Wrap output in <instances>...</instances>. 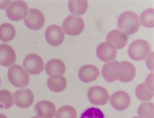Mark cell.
<instances>
[{
	"label": "cell",
	"mask_w": 154,
	"mask_h": 118,
	"mask_svg": "<svg viewBox=\"0 0 154 118\" xmlns=\"http://www.w3.org/2000/svg\"><path fill=\"white\" fill-rule=\"evenodd\" d=\"M29 7L26 2L22 0L13 1L6 9L8 18L13 22H20L24 20L28 14Z\"/></svg>",
	"instance_id": "cell-4"
},
{
	"label": "cell",
	"mask_w": 154,
	"mask_h": 118,
	"mask_svg": "<svg viewBox=\"0 0 154 118\" xmlns=\"http://www.w3.org/2000/svg\"><path fill=\"white\" fill-rule=\"evenodd\" d=\"M100 74L99 69L94 65L87 64L81 67L78 72V77L83 83H89L98 78Z\"/></svg>",
	"instance_id": "cell-16"
},
{
	"label": "cell",
	"mask_w": 154,
	"mask_h": 118,
	"mask_svg": "<svg viewBox=\"0 0 154 118\" xmlns=\"http://www.w3.org/2000/svg\"><path fill=\"white\" fill-rule=\"evenodd\" d=\"M131 97L124 91H118L109 97L111 107L117 111H124L131 104Z\"/></svg>",
	"instance_id": "cell-12"
},
{
	"label": "cell",
	"mask_w": 154,
	"mask_h": 118,
	"mask_svg": "<svg viewBox=\"0 0 154 118\" xmlns=\"http://www.w3.org/2000/svg\"><path fill=\"white\" fill-rule=\"evenodd\" d=\"M8 79L16 88H25L29 83V75L23 67L14 64L8 69Z\"/></svg>",
	"instance_id": "cell-2"
},
{
	"label": "cell",
	"mask_w": 154,
	"mask_h": 118,
	"mask_svg": "<svg viewBox=\"0 0 154 118\" xmlns=\"http://www.w3.org/2000/svg\"><path fill=\"white\" fill-rule=\"evenodd\" d=\"M47 86L51 92L60 93L66 89L67 86V80L63 75H54L48 77Z\"/></svg>",
	"instance_id": "cell-19"
},
{
	"label": "cell",
	"mask_w": 154,
	"mask_h": 118,
	"mask_svg": "<svg viewBox=\"0 0 154 118\" xmlns=\"http://www.w3.org/2000/svg\"><path fill=\"white\" fill-rule=\"evenodd\" d=\"M31 118H40V117H38L37 116H35V117H31Z\"/></svg>",
	"instance_id": "cell-33"
},
{
	"label": "cell",
	"mask_w": 154,
	"mask_h": 118,
	"mask_svg": "<svg viewBox=\"0 0 154 118\" xmlns=\"http://www.w3.org/2000/svg\"><path fill=\"white\" fill-rule=\"evenodd\" d=\"M139 21L141 26L146 28L152 29L154 27V9L149 8L144 10L139 16Z\"/></svg>",
	"instance_id": "cell-24"
},
{
	"label": "cell",
	"mask_w": 154,
	"mask_h": 118,
	"mask_svg": "<svg viewBox=\"0 0 154 118\" xmlns=\"http://www.w3.org/2000/svg\"><path fill=\"white\" fill-rule=\"evenodd\" d=\"M132 118H139V117L137 116V117H132Z\"/></svg>",
	"instance_id": "cell-34"
},
{
	"label": "cell",
	"mask_w": 154,
	"mask_h": 118,
	"mask_svg": "<svg viewBox=\"0 0 154 118\" xmlns=\"http://www.w3.org/2000/svg\"><path fill=\"white\" fill-rule=\"evenodd\" d=\"M107 42L111 44L116 50H121L127 45L128 36L120 29H114L108 33Z\"/></svg>",
	"instance_id": "cell-17"
},
{
	"label": "cell",
	"mask_w": 154,
	"mask_h": 118,
	"mask_svg": "<svg viewBox=\"0 0 154 118\" xmlns=\"http://www.w3.org/2000/svg\"><path fill=\"white\" fill-rule=\"evenodd\" d=\"M118 64V61L113 60L103 65L101 73L105 81L108 83H112L117 80L116 68Z\"/></svg>",
	"instance_id": "cell-20"
},
{
	"label": "cell",
	"mask_w": 154,
	"mask_h": 118,
	"mask_svg": "<svg viewBox=\"0 0 154 118\" xmlns=\"http://www.w3.org/2000/svg\"><path fill=\"white\" fill-rule=\"evenodd\" d=\"M11 3V1L8 0V1H5V0H0V10L1 9H7L8 6L9 5V4Z\"/></svg>",
	"instance_id": "cell-31"
},
{
	"label": "cell",
	"mask_w": 154,
	"mask_h": 118,
	"mask_svg": "<svg viewBox=\"0 0 154 118\" xmlns=\"http://www.w3.org/2000/svg\"><path fill=\"white\" fill-rule=\"evenodd\" d=\"M44 70L48 76L63 75L66 71V66L63 60L59 59H51L44 65Z\"/></svg>",
	"instance_id": "cell-18"
},
{
	"label": "cell",
	"mask_w": 154,
	"mask_h": 118,
	"mask_svg": "<svg viewBox=\"0 0 154 118\" xmlns=\"http://www.w3.org/2000/svg\"><path fill=\"white\" fill-rule=\"evenodd\" d=\"M117 26L119 29L125 32L128 36L135 34L139 31L140 26L139 16L134 12L125 11L120 15Z\"/></svg>",
	"instance_id": "cell-1"
},
{
	"label": "cell",
	"mask_w": 154,
	"mask_h": 118,
	"mask_svg": "<svg viewBox=\"0 0 154 118\" xmlns=\"http://www.w3.org/2000/svg\"><path fill=\"white\" fill-rule=\"evenodd\" d=\"M17 60V54L14 49L7 44H0V65L3 67H10Z\"/></svg>",
	"instance_id": "cell-15"
},
{
	"label": "cell",
	"mask_w": 154,
	"mask_h": 118,
	"mask_svg": "<svg viewBox=\"0 0 154 118\" xmlns=\"http://www.w3.org/2000/svg\"><path fill=\"white\" fill-rule=\"evenodd\" d=\"M137 99L143 102H148L153 98L154 89L149 87L145 83L138 85L135 89Z\"/></svg>",
	"instance_id": "cell-22"
},
{
	"label": "cell",
	"mask_w": 154,
	"mask_h": 118,
	"mask_svg": "<svg viewBox=\"0 0 154 118\" xmlns=\"http://www.w3.org/2000/svg\"><path fill=\"white\" fill-rule=\"evenodd\" d=\"M23 68L30 75H38L44 69V62L41 56L35 53L27 55L23 61Z\"/></svg>",
	"instance_id": "cell-6"
},
{
	"label": "cell",
	"mask_w": 154,
	"mask_h": 118,
	"mask_svg": "<svg viewBox=\"0 0 154 118\" xmlns=\"http://www.w3.org/2000/svg\"><path fill=\"white\" fill-rule=\"evenodd\" d=\"M55 117V118H77L78 113L74 107L70 105H64L59 108Z\"/></svg>",
	"instance_id": "cell-27"
},
{
	"label": "cell",
	"mask_w": 154,
	"mask_h": 118,
	"mask_svg": "<svg viewBox=\"0 0 154 118\" xmlns=\"http://www.w3.org/2000/svg\"><path fill=\"white\" fill-rule=\"evenodd\" d=\"M0 84H1V80H0Z\"/></svg>",
	"instance_id": "cell-35"
},
{
	"label": "cell",
	"mask_w": 154,
	"mask_h": 118,
	"mask_svg": "<svg viewBox=\"0 0 154 118\" xmlns=\"http://www.w3.org/2000/svg\"><path fill=\"white\" fill-rule=\"evenodd\" d=\"M128 53L129 58L133 60H143L151 53V46L148 41L144 39L135 40L129 45Z\"/></svg>",
	"instance_id": "cell-3"
},
{
	"label": "cell",
	"mask_w": 154,
	"mask_h": 118,
	"mask_svg": "<svg viewBox=\"0 0 154 118\" xmlns=\"http://www.w3.org/2000/svg\"><path fill=\"white\" fill-rule=\"evenodd\" d=\"M16 36L14 27L9 23L0 25V40L3 42H9L13 40Z\"/></svg>",
	"instance_id": "cell-23"
},
{
	"label": "cell",
	"mask_w": 154,
	"mask_h": 118,
	"mask_svg": "<svg viewBox=\"0 0 154 118\" xmlns=\"http://www.w3.org/2000/svg\"><path fill=\"white\" fill-rule=\"evenodd\" d=\"M65 38V33L62 27L57 25L48 27L45 31V38L48 44L53 47H58L61 45Z\"/></svg>",
	"instance_id": "cell-10"
},
{
	"label": "cell",
	"mask_w": 154,
	"mask_h": 118,
	"mask_svg": "<svg viewBox=\"0 0 154 118\" xmlns=\"http://www.w3.org/2000/svg\"><path fill=\"white\" fill-rule=\"evenodd\" d=\"M96 55L101 61L107 63L115 60L117 55V50L111 44L106 41L101 43L97 47Z\"/></svg>",
	"instance_id": "cell-13"
},
{
	"label": "cell",
	"mask_w": 154,
	"mask_h": 118,
	"mask_svg": "<svg viewBox=\"0 0 154 118\" xmlns=\"http://www.w3.org/2000/svg\"><path fill=\"white\" fill-rule=\"evenodd\" d=\"M87 9V0H70L68 2V9L73 16H82L86 13Z\"/></svg>",
	"instance_id": "cell-21"
},
{
	"label": "cell",
	"mask_w": 154,
	"mask_h": 118,
	"mask_svg": "<svg viewBox=\"0 0 154 118\" xmlns=\"http://www.w3.org/2000/svg\"><path fill=\"white\" fill-rule=\"evenodd\" d=\"M153 77H154V74H153V73L152 72L147 76L146 79V80H145V83L149 87H150L152 89H154Z\"/></svg>",
	"instance_id": "cell-30"
},
{
	"label": "cell",
	"mask_w": 154,
	"mask_h": 118,
	"mask_svg": "<svg viewBox=\"0 0 154 118\" xmlns=\"http://www.w3.org/2000/svg\"><path fill=\"white\" fill-rule=\"evenodd\" d=\"M146 60V65L149 70L153 71L154 70V53L152 51L148 55Z\"/></svg>",
	"instance_id": "cell-29"
},
{
	"label": "cell",
	"mask_w": 154,
	"mask_h": 118,
	"mask_svg": "<svg viewBox=\"0 0 154 118\" xmlns=\"http://www.w3.org/2000/svg\"><path fill=\"white\" fill-rule=\"evenodd\" d=\"M80 118H105V115L100 108L91 107L83 112Z\"/></svg>",
	"instance_id": "cell-28"
},
{
	"label": "cell",
	"mask_w": 154,
	"mask_h": 118,
	"mask_svg": "<svg viewBox=\"0 0 154 118\" xmlns=\"http://www.w3.org/2000/svg\"><path fill=\"white\" fill-rule=\"evenodd\" d=\"M14 104L20 108L26 109L30 107L33 104L35 97L33 93L28 88L18 89L14 93Z\"/></svg>",
	"instance_id": "cell-11"
},
{
	"label": "cell",
	"mask_w": 154,
	"mask_h": 118,
	"mask_svg": "<svg viewBox=\"0 0 154 118\" xmlns=\"http://www.w3.org/2000/svg\"><path fill=\"white\" fill-rule=\"evenodd\" d=\"M117 80L122 83H129L136 76V68L132 63L128 61L119 62L116 68Z\"/></svg>",
	"instance_id": "cell-9"
},
{
	"label": "cell",
	"mask_w": 154,
	"mask_h": 118,
	"mask_svg": "<svg viewBox=\"0 0 154 118\" xmlns=\"http://www.w3.org/2000/svg\"><path fill=\"white\" fill-rule=\"evenodd\" d=\"M85 22L82 18L73 15L68 16L63 22L62 29L69 36H78L83 31Z\"/></svg>",
	"instance_id": "cell-5"
},
{
	"label": "cell",
	"mask_w": 154,
	"mask_h": 118,
	"mask_svg": "<svg viewBox=\"0 0 154 118\" xmlns=\"http://www.w3.org/2000/svg\"><path fill=\"white\" fill-rule=\"evenodd\" d=\"M87 97L90 103L96 106L107 104L109 100L108 91L100 86L91 87L87 93Z\"/></svg>",
	"instance_id": "cell-8"
},
{
	"label": "cell",
	"mask_w": 154,
	"mask_h": 118,
	"mask_svg": "<svg viewBox=\"0 0 154 118\" xmlns=\"http://www.w3.org/2000/svg\"><path fill=\"white\" fill-rule=\"evenodd\" d=\"M138 117L139 118H154V104L144 102L138 108Z\"/></svg>",
	"instance_id": "cell-25"
},
{
	"label": "cell",
	"mask_w": 154,
	"mask_h": 118,
	"mask_svg": "<svg viewBox=\"0 0 154 118\" xmlns=\"http://www.w3.org/2000/svg\"><path fill=\"white\" fill-rule=\"evenodd\" d=\"M23 21L28 29L37 31L43 27L45 23V17L40 10L33 8L29 9L28 14Z\"/></svg>",
	"instance_id": "cell-7"
},
{
	"label": "cell",
	"mask_w": 154,
	"mask_h": 118,
	"mask_svg": "<svg viewBox=\"0 0 154 118\" xmlns=\"http://www.w3.org/2000/svg\"><path fill=\"white\" fill-rule=\"evenodd\" d=\"M36 116L40 118H54L57 109L55 104L48 100L40 101L35 105Z\"/></svg>",
	"instance_id": "cell-14"
},
{
	"label": "cell",
	"mask_w": 154,
	"mask_h": 118,
	"mask_svg": "<svg viewBox=\"0 0 154 118\" xmlns=\"http://www.w3.org/2000/svg\"><path fill=\"white\" fill-rule=\"evenodd\" d=\"M14 104L13 95L7 89L0 90V109H9Z\"/></svg>",
	"instance_id": "cell-26"
},
{
	"label": "cell",
	"mask_w": 154,
	"mask_h": 118,
	"mask_svg": "<svg viewBox=\"0 0 154 118\" xmlns=\"http://www.w3.org/2000/svg\"><path fill=\"white\" fill-rule=\"evenodd\" d=\"M0 118H8L7 116H5V114H3V113H0Z\"/></svg>",
	"instance_id": "cell-32"
}]
</instances>
